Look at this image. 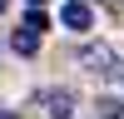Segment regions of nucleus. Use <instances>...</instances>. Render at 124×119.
Instances as JSON below:
<instances>
[{"label":"nucleus","instance_id":"2","mask_svg":"<svg viewBox=\"0 0 124 119\" xmlns=\"http://www.w3.org/2000/svg\"><path fill=\"white\" fill-rule=\"evenodd\" d=\"M60 20H65V30H89V25H94V15H89L85 0H70V5L60 10Z\"/></svg>","mask_w":124,"mask_h":119},{"label":"nucleus","instance_id":"6","mask_svg":"<svg viewBox=\"0 0 124 119\" xmlns=\"http://www.w3.org/2000/svg\"><path fill=\"white\" fill-rule=\"evenodd\" d=\"M30 5H45V0H30Z\"/></svg>","mask_w":124,"mask_h":119},{"label":"nucleus","instance_id":"4","mask_svg":"<svg viewBox=\"0 0 124 119\" xmlns=\"http://www.w3.org/2000/svg\"><path fill=\"white\" fill-rule=\"evenodd\" d=\"M85 69H94V74H109V65H114V55H109L104 45H94V50H85V60H79Z\"/></svg>","mask_w":124,"mask_h":119},{"label":"nucleus","instance_id":"5","mask_svg":"<svg viewBox=\"0 0 124 119\" xmlns=\"http://www.w3.org/2000/svg\"><path fill=\"white\" fill-rule=\"evenodd\" d=\"M5 5H10V0H0V15H5Z\"/></svg>","mask_w":124,"mask_h":119},{"label":"nucleus","instance_id":"1","mask_svg":"<svg viewBox=\"0 0 124 119\" xmlns=\"http://www.w3.org/2000/svg\"><path fill=\"white\" fill-rule=\"evenodd\" d=\"M45 114L50 119H70L75 114V94H70V89H50L45 94Z\"/></svg>","mask_w":124,"mask_h":119},{"label":"nucleus","instance_id":"3","mask_svg":"<svg viewBox=\"0 0 124 119\" xmlns=\"http://www.w3.org/2000/svg\"><path fill=\"white\" fill-rule=\"evenodd\" d=\"M40 35H45V30L20 25V30H15V40H10V45H15V55H35V50H40Z\"/></svg>","mask_w":124,"mask_h":119}]
</instances>
